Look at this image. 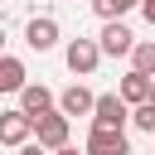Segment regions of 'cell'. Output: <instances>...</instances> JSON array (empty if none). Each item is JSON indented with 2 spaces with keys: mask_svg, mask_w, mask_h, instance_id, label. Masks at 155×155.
<instances>
[{
  "mask_svg": "<svg viewBox=\"0 0 155 155\" xmlns=\"http://www.w3.org/2000/svg\"><path fill=\"white\" fill-rule=\"evenodd\" d=\"M92 126L97 131H126V121H131V107L116 97V92H102V97H92Z\"/></svg>",
  "mask_w": 155,
  "mask_h": 155,
  "instance_id": "cell-1",
  "label": "cell"
},
{
  "mask_svg": "<svg viewBox=\"0 0 155 155\" xmlns=\"http://www.w3.org/2000/svg\"><path fill=\"white\" fill-rule=\"evenodd\" d=\"M63 63H68V73H73V78H92V73H97V63H102L97 39H68Z\"/></svg>",
  "mask_w": 155,
  "mask_h": 155,
  "instance_id": "cell-2",
  "label": "cell"
},
{
  "mask_svg": "<svg viewBox=\"0 0 155 155\" xmlns=\"http://www.w3.org/2000/svg\"><path fill=\"white\" fill-rule=\"evenodd\" d=\"M131 44H136V34H131L126 19H107L102 34H97V53H107V58H126Z\"/></svg>",
  "mask_w": 155,
  "mask_h": 155,
  "instance_id": "cell-3",
  "label": "cell"
},
{
  "mask_svg": "<svg viewBox=\"0 0 155 155\" xmlns=\"http://www.w3.org/2000/svg\"><path fill=\"white\" fill-rule=\"evenodd\" d=\"M58 39H63V29H58V19H53V15H34V19L24 24V44H29L34 53L58 48Z\"/></svg>",
  "mask_w": 155,
  "mask_h": 155,
  "instance_id": "cell-4",
  "label": "cell"
},
{
  "mask_svg": "<svg viewBox=\"0 0 155 155\" xmlns=\"http://www.w3.org/2000/svg\"><path fill=\"white\" fill-rule=\"evenodd\" d=\"M68 131H73V121L58 116V111H48V116L34 121V145L39 150H58V145H68Z\"/></svg>",
  "mask_w": 155,
  "mask_h": 155,
  "instance_id": "cell-5",
  "label": "cell"
},
{
  "mask_svg": "<svg viewBox=\"0 0 155 155\" xmlns=\"http://www.w3.org/2000/svg\"><path fill=\"white\" fill-rule=\"evenodd\" d=\"M15 97H19V111H24L29 121H39V116H48V111H53V92H48L44 82H24Z\"/></svg>",
  "mask_w": 155,
  "mask_h": 155,
  "instance_id": "cell-6",
  "label": "cell"
},
{
  "mask_svg": "<svg viewBox=\"0 0 155 155\" xmlns=\"http://www.w3.org/2000/svg\"><path fill=\"white\" fill-rule=\"evenodd\" d=\"M92 97H97V92H87L82 82H73V87H63V92L53 97V111L68 116V121H73V116H87V111H92Z\"/></svg>",
  "mask_w": 155,
  "mask_h": 155,
  "instance_id": "cell-7",
  "label": "cell"
},
{
  "mask_svg": "<svg viewBox=\"0 0 155 155\" xmlns=\"http://www.w3.org/2000/svg\"><path fill=\"white\" fill-rule=\"evenodd\" d=\"M29 136H34V121H29V116H24L19 107L0 111V145H15V150H19V145H24Z\"/></svg>",
  "mask_w": 155,
  "mask_h": 155,
  "instance_id": "cell-8",
  "label": "cell"
},
{
  "mask_svg": "<svg viewBox=\"0 0 155 155\" xmlns=\"http://www.w3.org/2000/svg\"><path fill=\"white\" fill-rule=\"evenodd\" d=\"M82 155H131V140H126V131H97L92 126Z\"/></svg>",
  "mask_w": 155,
  "mask_h": 155,
  "instance_id": "cell-9",
  "label": "cell"
},
{
  "mask_svg": "<svg viewBox=\"0 0 155 155\" xmlns=\"http://www.w3.org/2000/svg\"><path fill=\"white\" fill-rule=\"evenodd\" d=\"M29 82V68H24V58H15V53H0V92H19Z\"/></svg>",
  "mask_w": 155,
  "mask_h": 155,
  "instance_id": "cell-10",
  "label": "cell"
},
{
  "mask_svg": "<svg viewBox=\"0 0 155 155\" xmlns=\"http://www.w3.org/2000/svg\"><path fill=\"white\" fill-rule=\"evenodd\" d=\"M126 58H131V73H140V78H155V39H136Z\"/></svg>",
  "mask_w": 155,
  "mask_h": 155,
  "instance_id": "cell-11",
  "label": "cell"
},
{
  "mask_svg": "<svg viewBox=\"0 0 155 155\" xmlns=\"http://www.w3.org/2000/svg\"><path fill=\"white\" fill-rule=\"evenodd\" d=\"M116 97H121L126 107H140V102L150 97V78H140V73H126V78H121V87H116Z\"/></svg>",
  "mask_w": 155,
  "mask_h": 155,
  "instance_id": "cell-12",
  "label": "cell"
},
{
  "mask_svg": "<svg viewBox=\"0 0 155 155\" xmlns=\"http://www.w3.org/2000/svg\"><path fill=\"white\" fill-rule=\"evenodd\" d=\"M87 5H92V15H97L102 24H107V19H126V15L136 10V0H87Z\"/></svg>",
  "mask_w": 155,
  "mask_h": 155,
  "instance_id": "cell-13",
  "label": "cell"
},
{
  "mask_svg": "<svg viewBox=\"0 0 155 155\" xmlns=\"http://www.w3.org/2000/svg\"><path fill=\"white\" fill-rule=\"evenodd\" d=\"M131 126H136V131H145V136H155V102L131 107Z\"/></svg>",
  "mask_w": 155,
  "mask_h": 155,
  "instance_id": "cell-14",
  "label": "cell"
},
{
  "mask_svg": "<svg viewBox=\"0 0 155 155\" xmlns=\"http://www.w3.org/2000/svg\"><path fill=\"white\" fill-rule=\"evenodd\" d=\"M136 10L145 15V24H155V0H136Z\"/></svg>",
  "mask_w": 155,
  "mask_h": 155,
  "instance_id": "cell-15",
  "label": "cell"
},
{
  "mask_svg": "<svg viewBox=\"0 0 155 155\" xmlns=\"http://www.w3.org/2000/svg\"><path fill=\"white\" fill-rule=\"evenodd\" d=\"M19 155H48V150H39L34 140H24V145H19Z\"/></svg>",
  "mask_w": 155,
  "mask_h": 155,
  "instance_id": "cell-16",
  "label": "cell"
},
{
  "mask_svg": "<svg viewBox=\"0 0 155 155\" xmlns=\"http://www.w3.org/2000/svg\"><path fill=\"white\" fill-rule=\"evenodd\" d=\"M48 155H82L78 145H58V150H48Z\"/></svg>",
  "mask_w": 155,
  "mask_h": 155,
  "instance_id": "cell-17",
  "label": "cell"
},
{
  "mask_svg": "<svg viewBox=\"0 0 155 155\" xmlns=\"http://www.w3.org/2000/svg\"><path fill=\"white\" fill-rule=\"evenodd\" d=\"M145 102H155V78H150V97H145Z\"/></svg>",
  "mask_w": 155,
  "mask_h": 155,
  "instance_id": "cell-18",
  "label": "cell"
},
{
  "mask_svg": "<svg viewBox=\"0 0 155 155\" xmlns=\"http://www.w3.org/2000/svg\"><path fill=\"white\" fill-rule=\"evenodd\" d=\"M0 53H5V29H0Z\"/></svg>",
  "mask_w": 155,
  "mask_h": 155,
  "instance_id": "cell-19",
  "label": "cell"
}]
</instances>
